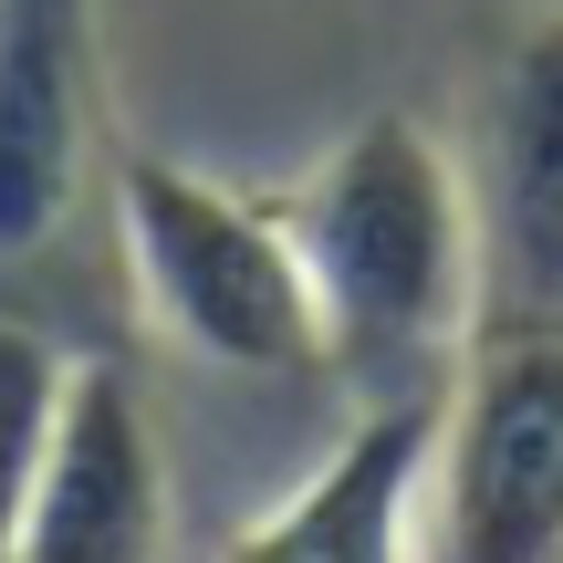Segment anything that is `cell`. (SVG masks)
I'll return each mask as SVG.
<instances>
[{
  "mask_svg": "<svg viewBox=\"0 0 563 563\" xmlns=\"http://www.w3.org/2000/svg\"><path fill=\"white\" fill-rule=\"evenodd\" d=\"M74 355L42 313L0 302V563H11V522L32 501V470H42V439L63 418V386H74Z\"/></svg>",
  "mask_w": 563,
  "mask_h": 563,
  "instance_id": "cell-8",
  "label": "cell"
},
{
  "mask_svg": "<svg viewBox=\"0 0 563 563\" xmlns=\"http://www.w3.org/2000/svg\"><path fill=\"white\" fill-rule=\"evenodd\" d=\"M428 428L439 407H355L334 449L220 543V563H428Z\"/></svg>",
  "mask_w": 563,
  "mask_h": 563,
  "instance_id": "cell-7",
  "label": "cell"
},
{
  "mask_svg": "<svg viewBox=\"0 0 563 563\" xmlns=\"http://www.w3.org/2000/svg\"><path fill=\"white\" fill-rule=\"evenodd\" d=\"M104 167V0H0V282L63 262Z\"/></svg>",
  "mask_w": 563,
  "mask_h": 563,
  "instance_id": "cell-4",
  "label": "cell"
},
{
  "mask_svg": "<svg viewBox=\"0 0 563 563\" xmlns=\"http://www.w3.org/2000/svg\"><path fill=\"white\" fill-rule=\"evenodd\" d=\"M262 199L313 282L323 376L355 407H439L481 344V230L460 146L386 104Z\"/></svg>",
  "mask_w": 563,
  "mask_h": 563,
  "instance_id": "cell-1",
  "label": "cell"
},
{
  "mask_svg": "<svg viewBox=\"0 0 563 563\" xmlns=\"http://www.w3.org/2000/svg\"><path fill=\"white\" fill-rule=\"evenodd\" d=\"M428 563H563V323L481 334L428 428Z\"/></svg>",
  "mask_w": 563,
  "mask_h": 563,
  "instance_id": "cell-3",
  "label": "cell"
},
{
  "mask_svg": "<svg viewBox=\"0 0 563 563\" xmlns=\"http://www.w3.org/2000/svg\"><path fill=\"white\" fill-rule=\"evenodd\" d=\"M104 220H115V262L136 313L178 344L188 365L220 376H323V323L313 282L282 241L262 188H230L209 167H178L157 146H115L104 167Z\"/></svg>",
  "mask_w": 563,
  "mask_h": 563,
  "instance_id": "cell-2",
  "label": "cell"
},
{
  "mask_svg": "<svg viewBox=\"0 0 563 563\" xmlns=\"http://www.w3.org/2000/svg\"><path fill=\"white\" fill-rule=\"evenodd\" d=\"M178 490H167V439L146 418L136 376L84 344L63 418L42 439L32 501L11 522V563H167Z\"/></svg>",
  "mask_w": 563,
  "mask_h": 563,
  "instance_id": "cell-6",
  "label": "cell"
},
{
  "mask_svg": "<svg viewBox=\"0 0 563 563\" xmlns=\"http://www.w3.org/2000/svg\"><path fill=\"white\" fill-rule=\"evenodd\" d=\"M460 178L481 230V334L563 323V0H543L490 63Z\"/></svg>",
  "mask_w": 563,
  "mask_h": 563,
  "instance_id": "cell-5",
  "label": "cell"
}]
</instances>
